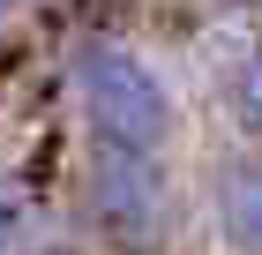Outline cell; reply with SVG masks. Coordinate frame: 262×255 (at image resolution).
I'll list each match as a JSON object with an SVG mask.
<instances>
[{
	"label": "cell",
	"mask_w": 262,
	"mask_h": 255,
	"mask_svg": "<svg viewBox=\"0 0 262 255\" xmlns=\"http://www.w3.org/2000/svg\"><path fill=\"white\" fill-rule=\"evenodd\" d=\"M68 105H75L90 150H142L165 158L172 128H180V105H172V83L120 38H82L60 68Z\"/></svg>",
	"instance_id": "obj_1"
},
{
	"label": "cell",
	"mask_w": 262,
	"mask_h": 255,
	"mask_svg": "<svg viewBox=\"0 0 262 255\" xmlns=\"http://www.w3.org/2000/svg\"><path fill=\"white\" fill-rule=\"evenodd\" d=\"M75 210H82V233L98 240L105 255H165L180 203H172L165 158L90 150L82 158V180H75Z\"/></svg>",
	"instance_id": "obj_2"
},
{
	"label": "cell",
	"mask_w": 262,
	"mask_h": 255,
	"mask_svg": "<svg viewBox=\"0 0 262 255\" xmlns=\"http://www.w3.org/2000/svg\"><path fill=\"white\" fill-rule=\"evenodd\" d=\"M217 113L232 120L240 143H262V30L217 60Z\"/></svg>",
	"instance_id": "obj_4"
},
{
	"label": "cell",
	"mask_w": 262,
	"mask_h": 255,
	"mask_svg": "<svg viewBox=\"0 0 262 255\" xmlns=\"http://www.w3.org/2000/svg\"><path fill=\"white\" fill-rule=\"evenodd\" d=\"M23 8H30V0H0V23H15V15H23Z\"/></svg>",
	"instance_id": "obj_6"
},
{
	"label": "cell",
	"mask_w": 262,
	"mask_h": 255,
	"mask_svg": "<svg viewBox=\"0 0 262 255\" xmlns=\"http://www.w3.org/2000/svg\"><path fill=\"white\" fill-rule=\"evenodd\" d=\"M38 248H45V210L15 180H0V255H38Z\"/></svg>",
	"instance_id": "obj_5"
},
{
	"label": "cell",
	"mask_w": 262,
	"mask_h": 255,
	"mask_svg": "<svg viewBox=\"0 0 262 255\" xmlns=\"http://www.w3.org/2000/svg\"><path fill=\"white\" fill-rule=\"evenodd\" d=\"M210 233L225 255H262V143H240L210 173Z\"/></svg>",
	"instance_id": "obj_3"
}]
</instances>
